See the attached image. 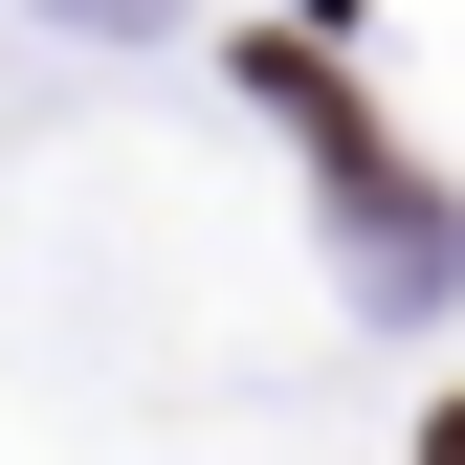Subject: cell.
Instances as JSON below:
<instances>
[{"label": "cell", "mask_w": 465, "mask_h": 465, "mask_svg": "<svg viewBox=\"0 0 465 465\" xmlns=\"http://www.w3.org/2000/svg\"><path fill=\"white\" fill-rule=\"evenodd\" d=\"M89 23H134V0H89Z\"/></svg>", "instance_id": "3957f363"}, {"label": "cell", "mask_w": 465, "mask_h": 465, "mask_svg": "<svg viewBox=\"0 0 465 465\" xmlns=\"http://www.w3.org/2000/svg\"><path fill=\"white\" fill-rule=\"evenodd\" d=\"M421 465H465V399H443V421H421Z\"/></svg>", "instance_id": "7a4b0ae2"}, {"label": "cell", "mask_w": 465, "mask_h": 465, "mask_svg": "<svg viewBox=\"0 0 465 465\" xmlns=\"http://www.w3.org/2000/svg\"><path fill=\"white\" fill-rule=\"evenodd\" d=\"M244 67H266L288 111H311V155H332V200H355V244H377V288H399V311H421V288L465 266V244H443V178H421V155H399L377 111H355V89L311 67V45H244Z\"/></svg>", "instance_id": "6da1fadb"}]
</instances>
